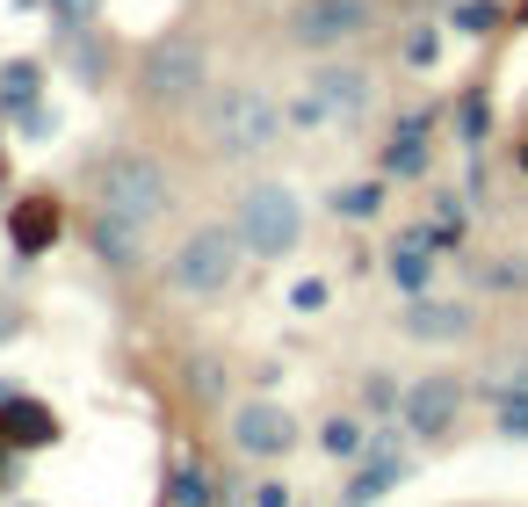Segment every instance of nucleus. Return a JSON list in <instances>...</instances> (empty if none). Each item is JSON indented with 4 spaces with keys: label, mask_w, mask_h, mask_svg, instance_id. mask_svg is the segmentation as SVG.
Segmentation results:
<instances>
[{
    "label": "nucleus",
    "mask_w": 528,
    "mask_h": 507,
    "mask_svg": "<svg viewBox=\"0 0 528 507\" xmlns=\"http://www.w3.org/2000/svg\"><path fill=\"white\" fill-rule=\"evenodd\" d=\"M138 247H145V225H131V218H95V254L102 261H116V268H131L138 261Z\"/></svg>",
    "instance_id": "obj_12"
},
{
    "label": "nucleus",
    "mask_w": 528,
    "mask_h": 507,
    "mask_svg": "<svg viewBox=\"0 0 528 507\" xmlns=\"http://www.w3.org/2000/svg\"><path fill=\"white\" fill-rule=\"evenodd\" d=\"M500 435L528 442V384H507V392H500Z\"/></svg>",
    "instance_id": "obj_17"
},
{
    "label": "nucleus",
    "mask_w": 528,
    "mask_h": 507,
    "mask_svg": "<svg viewBox=\"0 0 528 507\" xmlns=\"http://www.w3.org/2000/svg\"><path fill=\"white\" fill-rule=\"evenodd\" d=\"M239 247H246V232H232V225H203V232H189V240L174 247L167 283H174V290H189V297L225 290V283H232V268H239Z\"/></svg>",
    "instance_id": "obj_1"
},
{
    "label": "nucleus",
    "mask_w": 528,
    "mask_h": 507,
    "mask_svg": "<svg viewBox=\"0 0 528 507\" xmlns=\"http://www.w3.org/2000/svg\"><path fill=\"white\" fill-rule=\"evenodd\" d=\"M427 247H434V232H413V240L391 247V283H398V290H427V276H434Z\"/></svg>",
    "instance_id": "obj_13"
},
{
    "label": "nucleus",
    "mask_w": 528,
    "mask_h": 507,
    "mask_svg": "<svg viewBox=\"0 0 528 507\" xmlns=\"http://www.w3.org/2000/svg\"><path fill=\"white\" fill-rule=\"evenodd\" d=\"M0 435H15L22 450H44V442L58 435V421H51L37 399H0Z\"/></svg>",
    "instance_id": "obj_11"
},
{
    "label": "nucleus",
    "mask_w": 528,
    "mask_h": 507,
    "mask_svg": "<svg viewBox=\"0 0 528 507\" xmlns=\"http://www.w3.org/2000/svg\"><path fill=\"white\" fill-rule=\"evenodd\" d=\"M51 8L66 15V22H87V8H95V0H51Z\"/></svg>",
    "instance_id": "obj_27"
},
{
    "label": "nucleus",
    "mask_w": 528,
    "mask_h": 507,
    "mask_svg": "<svg viewBox=\"0 0 528 507\" xmlns=\"http://www.w3.org/2000/svg\"><path fill=\"white\" fill-rule=\"evenodd\" d=\"M8 232H15V247H22V254L51 247V240H58V203H51V196H22V203H15V218H8Z\"/></svg>",
    "instance_id": "obj_10"
},
{
    "label": "nucleus",
    "mask_w": 528,
    "mask_h": 507,
    "mask_svg": "<svg viewBox=\"0 0 528 507\" xmlns=\"http://www.w3.org/2000/svg\"><path fill=\"white\" fill-rule=\"evenodd\" d=\"M102 211L109 218H131V225H152L167 211V174L152 167L145 153H116L102 167Z\"/></svg>",
    "instance_id": "obj_3"
},
{
    "label": "nucleus",
    "mask_w": 528,
    "mask_h": 507,
    "mask_svg": "<svg viewBox=\"0 0 528 507\" xmlns=\"http://www.w3.org/2000/svg\"><path fill=\"white\" fill-rule=\"evenodd\" d=\"M384 167H391V174H420V167H427V145H420V116H413L406 131H398V145L384 153Z\"/></svg>",
    "instance_id": "obj_15"
},
{
    "label": "nucleus",
    "mask_w": 528,
    "mask_h": 507,
    "mask_svg": "<svg viewBox=\"0 0 528 507\" xmlns=\"http://www.w3.org/2000/svg\"><path fill=\"white\" fill-rule=\"evenodd\" d=\"M377 203H384V196L362 182V189H340V196H333V211H340V218H377Z\"/></svg>",
    "instance_id": "obj_21"
},
{
    "label": "nucleus",
    "mask_w": 528,
    "mask_h": 507,
    "mask_svg": "<svg viewBox=\"0 0 528 507\" xmlns=\"http://www.w3.org/2000/svg\"><path fill=\"white\" fill-rule=\"evenodd\" d=\"M290 413L283 406H246L239 413V421H232V442H239V450L246 457H275V450H290Z\"/></svg>",
    "instance_id": "obj_9"
},
{
    "label": "nucleus",
    "mask_w": 528,
    "mask_h": 507,
    "mask_svg": "<svg viewBox=\"0 0 528 507\" xmlns=\"http://www.w3.org/2000/svg\"><path fill=\"white\" fill-rule=\"evenodd\" d=\"M29 95H37V66H8L0 73V102L8 109H29Z\"/></svg>",
    "instance_id": "obj_19"
},
{
    "label": "nucleus",
    "mask_w": 528,
    "mask_h": 507,
    "mask_svg": "<svg viewBox=\"0 0 528 507\" xmlns=\"http://www.w3.org/2000/svg\"><path fill=\"white\" fill-rule=\"evenodd\" d=\"M312 95L326 109V124H355V116L369 109V73L362 66H333V73L312 80Z\"/></svg>",
    "instance_id": "obj_8"
},
{
    "label": "nucleus",
    "mask_w": 528,
    "mask_h": 507,
    "mask_svg": "<svg viewBox=\"0 0 528 507\" xmlns=\"http://www.w3.org/2000/svg\"><path fill=\"white\" fill-rule=\"evenodd\" d=\"M174 507H210V479H203L196 464H181V471H174Z\"/></svg>",
    "instance_id": "obj_20"
},
{
    "label": "nucleus",
    "mask_w": 528,
    "mask_h": 507,
    "mask_svg": "<svg viewBox=\"0 0 528 507\" xmlns=\"http://www.w3.org/2000/svg\"><path fill=\"white\" fill-rule=\"evenodd\" d=\"M492 283H500V290H521V283H528V261H500V268H492Z\"/></svg>",
    "instance_id": "obj_23"
},
{
    "label": "nucleus",
    "mask_w": 528,
    "mask_h": 507,
    "mask_svg": "<svg viewBox=\"0 0 528 507\" xmlns=\"http://www.w3.org/2000/svg\"><path fill=\"white\" fill-rule=\"evenodd\" d=\"M319 442H326V457H333V464H355V457L369 450V435H362L355 421H326V435H319Z\"/></svg>",
    "instance_id": "obj_16"
},
{
    "label": "nucleus",
    "mask_w": 528,
    "mask_h": 507,
    "mask_svg": "<svg viewBox=\"0 0 528 507\" xmlns=\"http://www.w3.org/2000/svg\"><path fill=\"white\" fill-rule=\"evenodd\" d=\"M369 22H377V8H369V0H297V8H290V37L319 51V44L362 37Z\"/></svg>",
    "instance_id": "obj_5"
},
{
    "label": "nucleus",
    "mask_w": 528,
    "mask_h": 507,
    "mask_svg": "<svg viewBox=\"0 0 528 507\" xmlns=\"http://www.w3.org/2000/svg\"><path fill=\"white\" fill-rule=\"evenodd\" d=\"M254 507H290V486H254Z\"/></svg>",
    "instance_id": "obj_26"
},
{
    "label": "nucleus",
    "mask_w": 528,
    "mask_h": 507,
    "mask_svg": "<svg viewBox=\"0 0 528 507\" xmlns=\"http://www.w3.org/2000/svg\"><path fill=\"white\" fill-rule=\"evenodd\" d=\"M391 479H406V464H377V471H362V479H355V493L340 500V507H369V500H377Z\"/></svg>",
    "instance_id": "obj_18"
},
{
    "label": "nucleus",
    "mask_w": 528,
    "mask_h": 507,
    "mask_svg": "<svg viewBox=\"0 0 528 507\" xmlns=\"http://www.w3.org/2000/svg\"><path fill=\"white\" fill-rule=\"evenodd\" d=\"M283 124H290V116L275 109L268 95H254V87H225V102L210 109V138L225 145V153H239V160L246 153H268Z\"/></svg>",
    "instance_id": "obj_2"
},
{
    "label": "nucleus",
    "mask_w": 528,
    "mask_h": 507,
    "mask_svg": "<svg viewBox=\"0 0 528 507\" xmlns=\"http://www.w3.org/2000/svg\"><path fill=\"white\" fill-rule=\"evenodd\" d=\"M463 326H471V312H463V305H413V312H406V334H413V341H456Z\"/></svg>",
    "instance_id": "obj_14"
},
{
    "label": "nucleus",
    "mask_w": 528,
    "mask_h": 507,
    "mask_svg": "<svg viewBox=\"0 0 528 507\" xmlns=\"http://www.w3.org/2000/svg\"><path fill=\"white\" fill-rule=\"evenodd\" d=\"M196 87H203V44L196 37H160L145 51V95L181 102V95H196Z\"/></svg>",
    "instance_id": "obj_6"
},
{
    "label": "nucleus",
    "mask_w": 528,
    "mask_h": 507,
    "mask_svg": "<svg viewBox=\"0 0 528 507\" xmlns=\"http://www.w3.org/2000/svg\"><path fill=\"white\" fill-rule=\"evenodd\" d=\"M434 240H463V203L456 196L434 203Z\"/></svg>",
    "instance_id": "obj_22"
},
{
    "label": "nucleus",
    "mask_w": 528,
    "mask_h": 507,
    "mask_svg": "<svg viewBox=\"0 0 528 507\" xmlns=\"http://www.w3.org/2000/svg\"><path fill=\"white\" fill-rule=\"evenodd\" d=\"M456 29H492V8H485V0H471V8H456Z\"/></svg>",
    "instance_id": "obj_24"
},
{
    "label": "nucleus",
    "mask_w": 528,
    "mask_h": 507,
    "mask_svg": "<svg viewBox=\"0 0 528 507\" xmlns=\"http://www.w3.org/2000/svg\"><path fill=\"white\" fill-rule=\"evenodd\" d=\"M290 297H297V312H319V305H326V283H297Z\"/></svg>",
    "instance_id": "obj_25"
},
{
    "label": "nucleus",
    "mask_w": 528,
    "mask_h": 507,
    "mask_svg": "<svg viewBox=\"0 0 528 507\" xmlns=\"http://www.w3.org/2000/svg\"><path fill=\"white\" fill-rule=\"evenodd\" d=\"M239 232H246V247H254V254H290L297 232H304V211H297L290 189H254V196L239 203Z\"/></svg>",
    "instance_id": "obj_4"
},
{
    "label": "nucleus",
    "mask_w": 528,
    "mask_h": 507,
    "mask_svg": "<svg viewBox=\"0 0 528 507\" xmlns=\"http://www.w3.org/2000/svg\"><path fill=\"white\" fill-rule=\"evenodd\" d=\"M456 406H463V392H456V377H420L406 399H398V428L406 435H449V421H456Z\"/></svg>",
    "instance_id": "obj_7"
}]
</instances>
